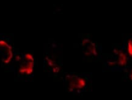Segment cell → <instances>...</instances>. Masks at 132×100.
I'll return each mask as SVG.
<instances>
[{
	"mask_svg": "<svg viewBox=\"0 0 132 100\" xmlns=\"http://www.w3.org/2000/svg\"><path fill=\"white\" fill-rule=\"evenodd\" d=\"M122 46L130 58V61H132V33L123 39Z\"/></svg>",
	"mask_w": 132,
	"mask_h": 100,
	"instance_id": "cell-4",
	"label": "cell"
},
{
	"mask_svg": "<svg viewBox=\"0 0 132 100\" xmlns=\"http://www.w3.org/2000/svg\"><path fill=\"white\" fill-rule=\"evenodd\" d=\"M81 44L85 58L88 61L96 62L102 60L103 53L101 44L89 37L82 39Z\"/></svg>",
	"mask_w": 132,
	"mask_h": 100,
	"instance_id": "cell-3",
	"label": "cell"
},
{
	"mask_svg": "<svg viewBox=\"0 0 132 100\" xmlns=\"http://www.w3.org/2000/svg\"><path fill=\"white\" fill-rule=\"evenodd\" d=\"M64 84L67 91L73 94H81L90 91L92 79L90 73H70L64 76Z\"/></svg>",
	"mask_w": 132,
	"mask_h": 100,
	"instance_id": "cell-2",
	"label": "cell"
},
{
	"mask_svg": "<svg viewBox=\"0 0 132 100\" xmlns=\"http://www.w3.org/2000/svg\"><path fill=\"white\" fill-rule=\"evenodd\" d=\"M102 61L103 70L114 72H123L131 61L122 46L116 43L113 44L111 52L103 53Z\"/></svg>",
	"mask_w": 132,
	"mask_h": 100,
	"instance_id": "cell-1",
	"label": "cell"
},
{
	"mask_svg": "<svg viewBox=\"0 0 132 100\" xmlns=\"http://www.w3.org/2000/svg\"><path fill=\"white\" fill-rule=\"evenodd\" d=\"M123 72H124L123 78L132 83V61H130L129 65Z\"/></svg>",
	"mask_w": 132,
	"mask_h": 100,
	"instance_id": "cell-5",
	"label": "cell"
}]
</instances>
